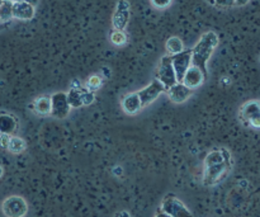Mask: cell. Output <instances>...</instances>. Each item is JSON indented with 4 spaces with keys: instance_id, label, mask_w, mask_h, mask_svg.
Wrapping results in <instances>:
<instances>
[{
    "instance_id": "8",
    "label": "cell",
    "mask_w": 260,
    "mask_h": 217,
    "mask_svg": "<svg viewBox=\"0 0 260 217\" xmlns=\"http://www.w3.org/2000/svg\"><path fill=\"white\" fill-rule=\"evenodd\" d=\"M240 117L244 122L250 126L259 129L260 127V107L258 101L246 102L240 109Z\"/></svg>"
},
{
    "instance_id": "4",
    "label": "cell",
    "mask_w": 260,
    "mask_h": 217,
    "mask_svg": "<svg viewBox=\"0 0 260 217\" xmlns=\"http://www.w3.org/2000/svg\"><path fill=\"white\" fill-rule=\"evenodd\" d=\"M156 79L164 85L165 90H167L168 88H170L172 85H174L175 83H178L174 68H173L172 64V57H170L169 55L164 56V57L161 58V63H160L159 69H157Z\"/></svg>"
},
{
    "instance_id": "3",
    "label": "cell",
    "mask_w": 260,
    "mask_h": 217,
    "mask_svg": "<svg viewBox=\"0 0 260 217\" xmlns=\"http://www.w3.org/2000/svg\"><path fill=\"white\" fill-rule=\"evenodd\" d=\"M3 212L7 217H24L28 212V205L20 196H10L3 202Z\"/></svg>"
},
{
    "instance_id": "28",
    "label": "cell",
    "mask_w": 260,
    "mask_h": 217,
    "mask_svg": "<svg viewBox=\"0 0 260 217\" xmlns=\"http://www.w3.org/2000/svg\"><path fill=\"white\" fill-rule=\"evenodd\" d=\"M12 3H20V2H25V3H29V4L36 5L38 3V0H9Z\"/></svg>"
},
{
    "instance_id": "11",
    "label": "cell",
    "mask_w": 260,
    "mask_h": 217,
    "mask_svg": "<svg viewBox=\"0 0 260 217\" xmlns=\"http://www.w3.org/2000/svg\"><path fill=\"white\" fill-rule=\"evenodd\" d=\"M206 78H207V73H205L203 70H201V69L197 68V66L190 65L189 68H188V70L185 71L184 76H183V79L180 83H183L184 85H187L188 88L194 89V88H197V86L202 85L203 81L206 80Z\"/></svg>"
},
{
    "instance_id": "26",
    "label": "cell",
    "mask_w": 260,
    "mask_h": 217,
    "mask_svg": "<svg viewBox=\"0 0 260 217\" xmlns=\"http://www.w3.org/2000/svg\"><path fill=\"white\" fill-rule=\"evenodd\" d=\"M213 2L220 7H233L234 5V0H213Z\"/></svg>"
},
{
    "instance_id": "33",
    "label": "cell",
    "mask_w": 260,
    "mask_h": 217,
    "mask_svg": "<svg viewBox=\"0 0 260 217\" xmlns=\"http://www.w3.org/2000/svg\"><path fill=\"white\" fill-rule=\"evenodd\" d=\"M4 28V23H0V29H3Z\"/></svg>"
},
{
    "instance_id": "5",
    "label": "cell",
    "mask_w": 260,
    "mask_h": 217,
    "mask_svg": "<svg viewBox=\"0 0 260 217\" xmlns=\"http://www.w3.org/2000/svg\"><path fill=\"white\" fill-rule=\"evenodd\" d=\"M230 170V163H221L217 165H211L205 167V174H203V184L205 185H215L220 183L223 178L228 175Z\"/></svg>"
},
{
    "instance_id": "14",
    "label": "cell",
    "mask_w": 260,
    "mask_h": 217,
    "mask_svg": "<svg viewBox=\"0 0 260 217\" xmlns=\"http://www.w3.org/2000/svg\"><path fill=\"white\" fill-rule=\"evenodd\" d=\"M122 107H123L124 112L128 114H135L142 108L141 101H140V97L137 93H131L128 96H126L122 101Z\"/></svg>"
},
{
    "instance_id": "34",
    "label": "cell",
    "mask_w": 260,
    "mask_h": 217,
    "mask_svg": "<svg viewBox=\"0 0 260 217\" xmlns=\"http://www.w3.org/2000/svg\"><path fill=\"white\" fill-rule=\"evenodd\" d=\"M208 2H210L211 4H215V2H213V0H208Z\"/></svg>"
},
{
    "instance_id": "32",
    "label": "cell",
    "mask_w": 260,
    "mask_h": 217,
    "mask_svg": "<svg viewBox=\"0 0 260 217\" xmlns=\"http://www.w3.org/2000/svg\"><path fill=\"white\" fill-rule=\"evenodd\" d=\"M3 173H4V169H3V168L0 167V178L3 177Z\"/></svg>"
},
{
    "instance_id": "29",
    "label": "cell",
    "mask_w": 260,
    "mask_h": 217,
    "mask_svg": "<svg viewBox=\"0 0 260 217\" xmlns=\"http://www.w3.org/2000/svg\"><path fill=\"white\" fill-rule=\"evenodd\" d=\"M154 217H170V216L167 215V213H165V212H162V211L159 208V210L156 211V213H155Z\"/></svg>"
},
{
    "instance_id": "20",
    "label": "cell",
    "mask_w": 260,
    "mask_h": 217,
    "mask_svg": "<svg viewBox=\"0 0 260 217\" xmlns=\"http://www.w3.org/2000/svg\"><path fill=\"white\" fill-rule=\"evenodd\" d=\"M226 162L225 158H223L222 155V151L220 150H213V151H211L210 154L206 157L205 159V167H211V165H217V164H221V163ZM229 163V162H226Z\"/></svg>"
},
{
    "instance_id": "18",
    "label": "cell",
    "mask_w": 260,
    "mask_h": 217,
    "mask_svg": "<svg viewBox=\"0 0 260 217\" xmlns=\"http://www.w3.org/2000/svg\"><path fill=\"white\" fill-rule=\"evenodd\" d=\"M66 96H68V102L70 104V107L78 108V107L83 106V101H81V86H78V88L71 86V89L69 90V93Z\"/></svg>"
},
{
    "instance_id": "12",
    "label": "cell",
    "mask_w": 260,
    "mask_h": 217,
    "mask_svg": "<svg viewBox=\"0 0 260 217\" xmlns=\"http://www.w3.org/2000/svg\"><path fill=\"white\" fill-rule=\"evenodd\" d=\"M167 91L170 101L178 104L183 103V102H185L187 99H189L190 96L193 94V89L188 88V86L184 85L183 83H175L174 85L168 88Z\"/></svg>"
},
{
    "instance_id": "17",
    "label": "cell",
    "mask_w": 260,
    "mask_h": 217,
    "mask_svg": "<svg viewBox=\"0 0 260 217\" xmlns=\"http://www.w3.org/2000/svg\"><path fill=\"white\" fill-rule=\"evenodd\" d=\"M35 109L40 114H50L51 112V98L47 96L40 97L35 101Z\"/></svg>"
},
{
    "instance_id": "23",
    "label": "cell",
    "mask_w": 260,
    "mask_h": 217,
    "mask_svg": "<svg viewBox=\"0 0 260 217\" xmlns=\"http://www.w3.org/2000/svg\"><path fill=\"white\" fill-rule=\"evenodd\" d=\"M94 99H95V96H94L93 91L81 88V101H83V106H89V104L93 103Z\"/></svg>"
},
{
    "instance_id": "19",
    "label": "cell",
    "mask_w": 260,
    "mask_h": 217,
    "mask_svg": "<svg viewBox=\"0 0 260 217\" xmlns=\"http://www.w3.org/2000/svg\"><path fill=\"white\" fill-rule=\"evenodd\" d=\"M13 18V3L9 0H3L0 5V23H5Z\"/></svg>"
},
{
    "instance_id": "1",
    "label": "cell",
    "mask_w": 260,
    "mask_h": 217,
    "mask_svg": "<svg viewBox=\"0 0 260 217\" xmlns=\"http://www.w3.org/2000/svg\"><path fill=\"white\" fill-rule=\"evenodd\" d=\"M218 45V37L215 32H206L194 48H192V65L207 73V63Z\"/></svg>"
},
{
    "instance_id": "15",
    "label": "cell",
    "mask_w": 260,
    "mask_h": 217,
    "mask_svg": "<svg viewBox=\"0 0 260 217\" xmlns=\"http://www.w3.org/2000/svg\"><path fill=\"white\" fill-rule=\"evenodd\" d=\"M18 122L12 114L0 113V134L3 135H13L17 131Z\"/></svg>"
},
{
    "instance_id": "21",
    "label": "cell",
    "mask_w": 260,
    "mask_h": 217,
    "mask_svg": "<svg viewBox=\"0 0 260 217\" xmlns=\"http://www.w3.org/2000/svg\"><path fill=\"white\" fill-rule=\"evenodd\" d=\"M184 50V46L180 38L178 37H170L167 41V51L169 53V56L175 55V53H179L180 51Z\"/></svg>"
},
{
    "instance_id": "2",
    "label": "cell",
    "mask_w": 260,
    "mask_h": 217,
    "mask_svg": "<svg viewBox=\"0 0 260 217\" xmlns=\"http://www.w3.org/2000/svg\"><path fill=\"white\" fill-rule=\"evenodd\" d=\"M160 210L170 217H193L189 208L174 195H167L162 198Z\"/></svg>"
},
{
    "instance_id": "16",
    "label": "cell",
    "mask_w": 260,
    "mask_h": 217,
    "mask_svg": "<svg viewBox=\"0 0 260 217\" xmlns=\"http://www.w3.org/2000/svg\"><path fill=\"white\" fill-rule=\"evenodd\" d=\"M25 147H27V145H25L24 140L20 139V137L18 136H12V135H10L9 140H8L7 149L9 150L12 154H20V152L24 151Z\"/></svg>"
},
{
    "instance_id": "7",
    "label": "cell",
    "mask_w": 260,
    "mask_h": 217,
    "mask_svg": "<svg viewBox=\"0 0 260 217\" xmlns=\"http://www.w3.org/2000/svg\"><path fill=\"white\" fill-rule=\"evenodd\" d=\"M51 98V116L56 117V118H65L70 112V104L68 102V96L66 93L58 91L55 93Z\"/></svg>"
},
{
    "instance_id": "10",
    "label": "cell",
    "mask_w": 260,
    "mask_h": 217,
    "mask_svg": "<svg viewBox=\"0 0 260 217\" xmlns=\"http://www.w3.org/2000/svg\"><path fill=\"white\" fill-rule=\"evenodd\" d=\"M129 18V3L127 0H119L117 3L116 12H114L112 23L116 30H123L128 23Z\"/></svg>"
},
{
    "instance_id": "27",
    "label": "cell",
    "mask_w": 260,
    "mask_h": 217,
    "mask_svg": "<svg viewBox=\"0 0 260 217\" xmlns=\"http://www.w3.org/2000/svg\"><path fill=\"white\" fill-rule=\"evenodd\" d=\"M8 140H9V135H3V134H0V146L4 147V149H7Z\"/></svg>"
},
{
    "instance_id": "13",
    "label": "cell",
    "mask_w": 260,
    "mask_h": 217,
    "mask_svg": "<svg viewBox=\"0 0 260 217\" xmlns=\"http://www.w3.org/2000/svg\"><path fill=\"white\" fill-rule=\"evenodd\" d=\"M35 17V5L29 3H13V18L22 20H29Z\"/></svg>"
},
{
    "instance_id": "24",
    "label": "cell",
    "mask_w": 260,
    "mask_h": 217,
    "mask_svg": "<svg viewBox=\"0 0 260 217\" xmlns=\"http://www.w3.org/2000/svg\"><path fill=\"white\" fill-rule=\"evenodd\" d=\"M99 85H101V78H99V76H96V75L90 76V79H89V81H88L89 88L95 89V88H98Z\"/></svg>"
},
{
    "instance_id": "22",
    "label": "cell",
    "mask_w": 260,
    "mask_h": 217,
    "mask_svg": "<svg viewBox=\"0 0 260 217\" xmlns=\"http://www.w3.org/2000/svg\"><path fill=\"white\" fill-rule=\"evenodd\" d=\"M111 41L114 45H123V43H126L127 37L123 30H114L111 35Z\"/></svg>"
},
{
    "instance_id": "30",
    "label": "cell",
    "mask_w": 260,
    "mask_h": 217,
    "mask_svg": "<svg viewBox=\"0 0 260 217\" xmlns=\"http://www.w3.org/2000/svg\"><path fill=\"white\" fill-rule=\"evenodd\" d=\"M249 2H250V0H234V4H236V5H245V4H248Z\"/></svg>"
},
{
    "instance_id": "35",
    "label": "cell",
    "mask_w": 260,
    "mask_h": 217,
    "mask_svg": "<svg viewBox=\"0 0 260 217\" xmlns=\"http://www.w3.org/2000/svg\"><path fill=\"white\" fill-rule=\"evenodd\" d=\"M2 3H3V0H0V5H2Z\"/></svg>"
},
{
    "instance_id": "31",
    "label": "cell",
    "mask_w": 260,
    "mask_h": 217,
    "mask_svg": "<svg viewBox=\"0 0 260 217\" xmlns=\"http://www.w3.org/2000/svg\"><path fill=\"white\" fill-rule=\"evenodd\" d=\"M116 217H132V216L129 215V212H127V211H122V212L117 213Z\"/></svg>"
},
{
    "instance_id": "25",
    "label": "cell",
    "mask_w": 260,
    "mask_h": 217,
    "mask_svg": "<svg viewBox=\"0 0 260 217\" xmlns=\"http://www.w3.org/2000/svg\"><path fill=\"white\" fill-rule=\"evenodd\" d=\"M151 2L156 8H167L172 3V0H151Z\"/></svg>"
},
{
    "instance_id": "6",
    "label": "cell",
    "mask_w": 260,
    "mask_h": 217,
    "mask_svg": "<svg viewBox=\"0 0 260 217\" xmlns=\"http://www.w3.org/2000/svg\"><path fill=\"white\" fill-rule=\"evenodd\" d=\"M170 57H172V64L175 71V76H177V81L180 83L185 71L192 65V50H183L179 53L172 55Z\"/></svg>"
},
{
    "instance_id": "9",
    "label": "cell",
    "mask_w": 260,
    "mask_h": 217,
    "mask_svg": "<svg viewBox=\"0 0 260 217\" xmlns=\"http://www.w3.org/2000/svg\"><path fill=\"white\" fill-rule=\"evenodd\" d=\"M164 91H165L164 85H162L157 79H154V80L151 81V84H149L146 88L141 89L137 94H139L142 107H145V106H149L150 103H152V102H154L160 94L164 93Z\"/></svg>"
}]
</instances>
